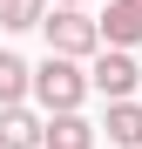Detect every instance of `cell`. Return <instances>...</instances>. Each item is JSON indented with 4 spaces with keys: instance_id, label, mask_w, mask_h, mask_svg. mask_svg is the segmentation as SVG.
Listing matches in <instances>:
<instances>
[{
    "instance_id": "30bf717a",
    "label": "cell",
    "mask_w": 142,
    "mask_h": 149,
    "mask_svg": "<svg viewBox=\"0 0 142 149\" xmlns=\"http://www.w3.org/2000/svg\"><path fill=\"white\" fill-rule=\"evenodd\" d=\"M68 7H88V0H68Z\"/></svg>"
},
{
    "instance_id": "8992f818",
    "label": "cell",
    "mask_w": 142,
    "mask_h": 149,
    "mask_svg": "<svg viewBox=\"0 0 142 149\" xmlns=\"http://www.w3.org/2000/svg\"><path fill=\"white\" fill-rule=\"evenodd\" d=\"M102 41H108V47H142V0H108Z\"/></svg>"
},
{
    "instance_id": "3957f363",
    "label": "cell",
    "mask_w": 142,
    "mask_h": 149,
    "mask_svg": "<svg viewBox=\"0 0 142 149\" xmlns=\"http://www.w3.org/2000/svg\"><path fill=\"white\" fill-rule=\"evenodd\" d=\"M135 81H142V68H135V47H95V54H88V88L95 95H108V102H115V95H135Z\"/></svg>"
},
{
    "instance_id": "7a4b0ae2",
    "label": "cell",
    "mask_w": 142,
    "mask_h": 149,
    "mask_svg": "<svg viewBox=\"0 0 142 149\" xmlns=\"http://www.w3.org/2000/svg\"><path fill=\"white\" fill-rule=\"evenodd\" d=\"M41 27H47V47H54V54L88 61L95 47H102V20H95V14H81V7H68V0H54V7L41 14Z\"/></svg>"
},
{
    "instance_id": "ba28073f",
    "label": "cell",
    "mask_w": 142,
    "mask_h": 149,
    "mask_svg": "<svg viewBox=\"0 0 142 149\" xmlns=\"http://www.w3.org/2000/svg\"><path fill=\"white\" fill-rule=\"evenodd\" d=\"M27 81H34V68L14 47H0V102H27Z\"/></svg>"
},
{
    "instance_id": "5b68a950",
    "label": "cell",
    "mask_w": 142,
    "mask_h": 149,
    "mask_svg": "<svg viewBox=\"0 0 142 149\" xmlns=\"http://www.w3.org/2000/svg\"><path fill=\"white\" fill-rule=\"evenodd\" d=\"M0 149H41V115L27 102H0Z\"/></svg>"
},
{
    "instance_id": "9c48e42d",
    "label": "cell",
    "mask_w": 142,
    "mask_h": 149,
    "mask_svg": "<svg viewBox=\"0 0 142 149\" xmlns=\"http://www.w3.org/2000/svg\"><path fill=\"white\" fill-rule=\"evenodd\" d=\"M47 7H54V0H0V27L7 34H27V27H41Z\"/></svg>"
},
{
    "instance_id": "52a82bcc",
    "label": "cell",
    "mask_w": 142,
    "mask_h": 149,
    "mask_svg": "<svg viewBox=\"0 0 142 149\" xmlns=\"http://www.w3.org/2000/svg\"><path fill=\"white\" fill-rule=\"evenodd\" d=\"M102 129H108L115 149H142V102H135V95H115L108 115H102Z\"/></svg>"
},
{
    "instance_id": "6da1fadb",
    "label": "cell",
    "mask_w": 142,
    "mask_h": 149,
    "mask_svg": "<svg viewBox=\"0 0 142 149\" xmlns=\"http://www.w3.org/2000/svg\"><path fill=\"white\" fill-rule=\"evenodd\" d=\"M27 95L41 102V115H54V109H81V102H88V68H81L75 54H54V47H47V61L34 68Z\"/></svg>"
},
{
    "instance_id": "277c9868",
    "label": "cell",
    "mask_w": 142,
    "mask_h": 149,
    "mask_svg": "<svg viewBox=\"0 0 142 149\" xmlns=\"http://www.w3.org/2000/svg\"><path fill=\"white\" fill-rule=\"evenodd\" d=\"M95 122L81 109H54V115H41V149H95Z\"/></svg>"
}]
</instances>
